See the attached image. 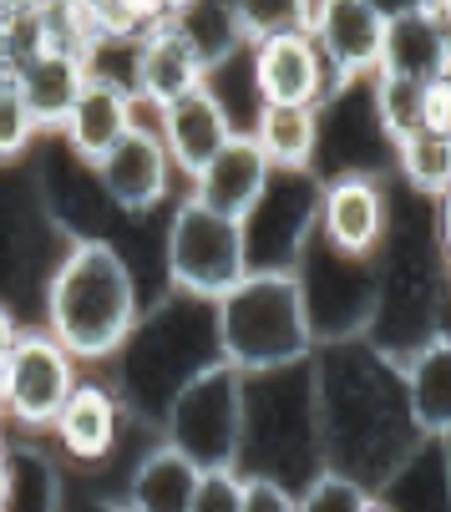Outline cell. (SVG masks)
<instances>
[{"mask_svg":"<svg viewBox=\"0 0 451 512\" xmlns=\"http://www.w3.org/2000/svg\"><path fill=\"white\" fill-rule=\"evenodd\" d=\"M310 391L325 472L381 492L426 447L406 406L401 365L365 335L325 340L310 350Z\"/></svg>","mask_w":451,"mask_h":512,"instance_id":"6da1fadb","label":"cell"},{"mask_svg":"<svg viewBox=\"0 0 451 512\" xmlns=\"http://www.w3.org/2000/svg\"><path fill=\"white\" fill-rule=\"evenodd\" d=\"M112 365V391L122 401V411L132 421H142L147 431H158L173 396L198 381L203 371L223 365L218 350V325H213V305L193 300V295H168L158 305H147L137 330L127 335V345L107 360Z\"/></svg>","mask_w":451,"mask_h":512,"instance_id":"7a4b0ae2","label":"cell"},{"mask_svg":"<svg viewBox=\"0 0 451 512\" xmlns=\"http://www.w3.org/2000/svg\"><path fill=\"white\" fill-rule=\"evenodd\" d=\"M451 284H446V254L431 229V203L411 193V208L391 198V229L375 254V310L365 340L386 350L391 360H406L446 330Z\"/></svg>","mask_w":451,"mask_h":512,"instance_id":"3957f363","label":"cell"},{"mask_svg":"<svg viewBox=\"0 0 451 512\" xmlns=\"http://www.w3.org/2000/svg\"><path fill=\"white\" fill-rule=\"evenodd\" d=\"M46 330L82 365H107L142 320V284L127 254L107 239H77L46 274Z\"/></svg>","mask_w":451,"mask_h":512,"instance_id":"277c9868","label":"cell"},{"mask_svg":"<svg viewBox=\"0 0 451 512\" xmlns=\"http://www.w3.org/2000/svg\"><path fill=\"white\" fill-rule=\"evenodd\" d=\"M213 325L223 365H234L239 376L289 371V365H305L315 350L294 269H249L229 295L213 300Z\"/></svg>","mask_w":451,"mask_h":512,"instance_id":"5b68a950","label":"cell"},{"mask_svg":"<svg viewBox=\"0 0 451 512\" xmlns=\"http://www.w3.org/2000/svg\"><path fill=\"white\" fill-rule=\"evenodd\" d=\"M320 467L315 436V391L310 360L269 376H244V442H239V477H269L299 492Z\"/></svg>","mask_w":451,"mask_h":512,"instance_id":"8992f818","label":"cell"},{"mask_svg":"<svg viewBox=\"0 0 451 512\" xmlns=\"http://www.w3.org/2000/svg\"><path fill=\"white\" fill-rule=\"evenodd\" d=\"M249 274V249H244V224L223 218L193 198H178L163 229V279L178 295L193 300H223L229 289Z\"/></svg>","mask_w":451,"mask_h":512,"instance_id":"52a82bcc","label":"cell"},{"mask_svg":"<svg viewBox=\"0 0 451 512\" xmlns=\"http://www.w3.org/2000/svg\"><path fill=\"white\" fill-rule=\"evenodd\" d=\"M158 436L183 452L198 472H239V442H244V376L234 365H213L198 381H188Z\"/></svg>","mask_w":451,"mask_h":512,"instance_id":"ba28073f","label":"cell"},{"mask_svg":"<svg viewBox=\"0 0 451 512\" xmlns=\"http://www.w3.org/2000/svg\"><path fill=\"white\" fill-rule=\"evenodd\" d=\"M77 381H82V360L46 325L41 330L21 325V340L6 360V371H0V406H6V421L26 436L51 431V421L61 416V406L77 391Z\"/></svg>","mask_w":451,"mask_h":512,"instance_id":"9c48e42d","label":"cell"},{"mask_svg":"<svg viewBox=\"0 0 451 512\" xmlns=\"http://www.w3.org/2000/svg\"><path fill=\"white\" fill-rule=\"evenodd\" d=\"M299 295H305V315L315 330V345L325 340H350L370 330V310H375V259H345L335 249H325L320 239L305 244L294 264Z\"/></svg>","mask_w":451,"mask_h":512,"instance_id":"30bf717a","label":"cell"},{"mask_svg":"<svg viewBox=\"0 0 451 512\" xmlns=\"http://www.w3.org/2000/svg\"><path fill=\"white\" fill-rule=\"evenodd\" d=\"M46 153L36 158V203L41 213L51 218V229L66 239V244H77V239H107L117 244V224H127V218L112 208V198L102 193V178L92 163H82L77 153L66 148V142L56 132H46Z\"/></svg>","mask_w":451,"mask_h":512,"instance_id":"8fae6325","label":"cell"},{"mask_svg":"<svg viewBox=\"0 0 451 512\" xmlns=\"http://www.w3.org/2000/svg\"><path fill=\"white\" fill-rule=\"evenodd\" d=\"M315 203H320L315 173H274L264 198L244 218L249 269H294L305 244L315 239Z\"/></svg>","mask_w":451,"mask_h":512,"instance_id":"7c38bea8","label":"cell"},{"mask_svg":"<svg viewBox=\"0 0 451 512\" xmlns=\"http://www.w3.org/2000/svg\"><path fill=\"white\" fill-rule=\"evenodd\" d=\"M391 229V193L386 178L370 173H340L320 178V203H315V239L345 259H375Z\"/></svg>","mask_w":451,"mask_h":512,"instance_id":"4fadbf2b","label":"cell"},{"mask_svg":"<svg viewBox=\"0 0 451 512\" xmlns=\"http://www.w3.org/2000/svg\"><path fill=\"white\" fill-rule=\"evenodd\" d=\"M97 178H102V193L112 198V208L122 218H147L153 208H163L173 198L178 173H173L168 148L158 137V112L142 117L132 107V132L97 163Z\"/></svg>","mask_w":451,"mask_h":512,"instance_id":"5bb4252c","label":"cell"},{"mask_svg":"<svg viewBox=\"0 0 451 512\" xmlns=\"http://www.w3.org/2000/svg\"><path fill=\"white\" fill-rule=\"evenodd\" d=\"M249 71H254L259 102L320 107L335 87L315 36H305V31H274L264 41H249Z\"/></svg>","mask_w":451,"mask_h":512,"instance_id":"9a60e30c","label":"cell"},{"mask_svg":"<svg viewBox=\"0 0 451 512\" xmlns=\"http://www.w3.org/2000/svg\"><path fill=\"white\" fill-rule=\"evenodd\" d=\"M208 82V66L198 61V51L183 41V31L173 21L142 31L132 46V71H127V87L137 102H147L153 112L173 107L178 97L198 92Z\"/></svg>","mask_w":451,"mask_h":512,"instance_id":"2e32d148","label":"cell"},{"mask_svg":"<svg viewBox=\"0 0 451 512\" xmlns=\"http://www.w3.org/2000/svg\"><path fill=\"white\" fill-rule=\"evenodd\" d=\"M386 31L391 21L375 11V0H330L315 46L335 82H365L386 61Z\"/></svg>","mask_w":451,"mask_h":512,"instance_id":"e0dca14e","label":"cell"},{"mask_svg":"<svg viewBox=\"0 0 451 512\" xmlns=\"http://www.w3.org/2000/svg\"><path fill=\"white\" fill-rule=\"evenodd\" d=\"M122 426H127V411H122L117 391L107 381H77V391L66 396L61 416L51 421V436H56L66 462L102 467L122 442Z\"/></svg>","mask_w":451,"mask_h":512,"instance_id":"ac0fdd59","label":"cell"},{"mask_svg":"<svg viewBox=\"0 0 451 512\" xmlns=\"http://www.w3.org/2000/svg\"><path fill=\"white\" fill-rule=\"evenodd\" d=\"M269 178H274V168L264 163L259 142H254L249 132H234V137L208 158V168L188 183V198L203 203V208H213V213H223V218H239V224H244V218L254 213V203L264 198Z\"/></svg>","mask_w":451,"mask_h":512,"instance_id":"d6986e66","label":"cell"},{"mask_svg":"<svg viewBox=\"0 0 451 512\" xmlns=\"http://www.w3.org/2000/svg\"><path fill=\"white\" fill-rule=\"evenodd\" d=\"M132 107H137V97H132L117 77H97V71H92L87 87L77 92V102L66 107L56 137H61L82 163L97 168V163L117 148V142L132 132Z\"/></svg>","mask_w":451,"mask_h":512,"instance_id":"ffe728a7","label":"cell"},{"mask_svg":"<svg viewBox=\"0 0 451 512\" xmlns=\"http://www.w3.org/2000/svg\"><path fill=\"white\" fill-rule=\"evenodd\" d=\"M158 137L168 148L173 173L193 183L208 168V158L234 137V122H229V112L218 107V97L208 87H198V92H188V97H178L173 107L158 112Z\"/></svg>","mask_w":451,"mask_h":512,"instance_id":"44dd1931","label":"cell"},{"mask_svg":"<svg viewBox=\"0 0 451 512\" xmlns=\"http://www.w3.org/2000/svg\"><path fill=\"white\" fill-rule=\"evenodd\" d=\"M198 487H203V472L158 436V442L132 462L122 502H127V512H193Z\"/></svg>","mask_w":451,"mask_h":512,"instance_id":"7402d4cb","label":"cell"},{"mask_svg":"<svg viewBox=\"0 0 451 512\" xmlns=\"http://www.w3.org/2000/svg\"><path fill=\"white\" fill-rule=\"evenodd\" d=\"M401 365V386H406V406L411 421L426 442L451 436V335L426 340L421 350H411Z\"/></svg>","mask_w":451,"mask_h":512,"instance_id":"603a6c76","label":"cell"},{"mask_svg":"<svg viewBox=\"0 0 451 512\" xmlns=\"http://www.w3.org/2000/svg\"><path fill=\"white\" fill-rule=\"evenodd\" d=\"M249 137L274 173H310L320 148V107H294V102H264Z\"/></svg>","mask_w":451,"mask_h":512,"instance_id":"cb8c5ba5","label":"cell"},{"mask_svg":"<svg viewBox=\"0 0 451 512\" xmlns=\"http://www.w3.org/2000/svg\"><path fill=\"white\" fill-rule=\"evenodd\" d=\"M386 71H406V77H451V31L431 16V6L406 11L386 31Z\"/></svg>","mask_w":451,"mask_h":512,"instance_id":"d4e9b609","label":"cell"},{"mask_svg":"<svg viewBox=\"0 0 451 512\" xmlns=\"http://www.w3.org/2000/svg\"><path fill=\"white\" fill-rule=\"evenodd\" d=\"M386 512H451V472H446V447L426 442L381 492H375Z\"/></svg>","mask_w":451,"mask_h":512,"instance_id":"484cf974","label":"cell"},{"mask_svg":"<svg viewBox=\"0 0 451 512\" xmlns=\"http://www.w3.org/2000/svg\"><path fill=\"white\" fill-rule=\"evenodd\" d=\"M61 467L31 442L6 447V492H0V512H61Z\"/></svg>","mask_w":451,"mask_h":512,"instance_id":"4316f807","label":"cell"},{"mask_svg":"<svg viewBox=\"0 0 451 512\" xmlns=\"http://www.w3.org/2000/svg\"><path fill=\"white\" fill-rule=\"evenodd\" d=\"M173 26L183 31V41L198 51V61H203L208 71H213L218 61H229L234 51L249 46L234 0H193V6H183V11L173 16Z\"/></svg>","mask_w":451,"mask_h":512,"instance_id":"83f0119b","label":"cell"},{"mask_svg":"<svg viewBox=\"0 0 451 512\" xmlns=\"http://www.w3.org/2000/svg\"><path fill=\"white\" fill-rule=\"evenodd\" d=\"M391 168L401 173V183L416 198H441L451 188V137L436 132H411L401 142H391Z\"/></svg>","mask_w":451,"mask_h":512,"instance_id":"f1b7e54d","label":"cell"},{"mask_svg":"<svg viewBox=\"0 0 451 512\" xmlns=\"http://www.w3.org/2000/svg\"><path fill=\"white\" fill-rule=\"evenodd\" d=\"M370 87V107H375V122H381V132L391 142L421 132V102H426V82L421 77H406V71H375V77H365Z\"/></svg>","mask_w":451,"mask_h":512,"instance_id":"f546056e","label":"cell"},{"mask_svg":"<svg viewBox=\"0 0 451 512\" xmlns=\"http://www.w3.org/2000/svg\"><path fill=\"white\" fill-rule=\"evenodd\" d=\"M41 137H46V132H41V122H36L26 92L16 87L11 66H6V71H0V168L31 158Z\"/></svg>","mask_w":451,"mask_h":512,"instance_id":"4dcf8cb0","label":"cell"},{"mask_svg":"<svg viewBox=\"0 0 451 512\" xmlns=\"http://www.w3.org/2000/svg\"><path fill=\"white\" fill-rule=\"evenodd\" d=\"M370 502H375V492L340 472H315L294 492V512H370Z\"/></svg>","mask_w":451,"mask_h":512,"instance_id":"1f68e13d","label":"cell"},{"mask_svg":"<svg viewBox=\"0 0 451 512\" xmlns=\"http://www.w3.org/2000/svg\"><path fill=\"white\" fill-rule=\"evenodd\" d=\"M239 26L249 41H264L274 31H294V0H234Z\"/></svg>","mask_w":451,"mask_h":512,"instance_id":"d6a6232c","label":"cell"},{"mask_svg":"<svg viewBox=\"0 0 451 512\" xmlns=\"http://www.w3.org/2000/svg\"><path fill=\"white\" fill-rule=\"evenodd\" d=\"M193 512H244V477L239 472H203Z\"/></svg>","mask_w":451,"mask_h":512,"instance_id":"836d02e7","label":"cell"},{"mask_svg":"<svg viewBox=\"0 0 451 512\" xmlns=\"http://www.w3.org/2000/svg\"><path fill=\"white\" fill-rule=\"evenodd\" d=\"M421 132L451 137V77H431V82H426V102H421Z\"/></svg>","mask_w":451,"mask_h":512,"instance_id":"e575fe53","label":"cell"},{"mask_svg":"<svg viewBox=\"0 0 451 512\" xmlns=\"http://www.w3.org/2000/svg\"><path fill=\"white\" fill-rule=\"evenodd\" d=\"M117 6V21H122V31L137 41L142 31H153V26H163L168 21V6L163 0H112Z\"/></svg>","mask_w":451,"mask_h":512,"instance_id":"d590c367","label":"cell"},{"mask_svg":"<svg viewBox=\"0 0 451 512\" xmlns=\"http://www.w3.org/2000/svg\"><path fill=\"white\" fill-rule=\"evenodd\" d=\"M244 512H294V492L269 477H244Z\"/></svg>","mask_w":451,"mask_h":512,"instance_id":"8d00e7d4","label":"cell"},{"mask_svg":"<svg viewBox=\"0 0 451 512\" xmlns=\"http://www.w3.org/2000/svg\"><path fill=\"white\" fill-rule=\"evenodd\" d=\"M431 229H436V244H441V254L451 259V188H446L441 198H431Z\"/></svg>","mask_w":451,"mask_h":512,"instance_id":"74e56055","label":"cell"},{"mask_svg":"<svg viewBox=\"0 0 451 512\" xmlns=\"http://www.w3.org/2000/svg\"><path fill=\"white\" fill-rule=\"evenodd\" d=\"M16 340H21V320H16V305H6V300H0V371H6V360H11Z\"/></svg>","mask_w":451,"mask_h":512,"instance_id":"f35d334b","label":"cell"},{"mask_svg":"<svg viewBox=\"0 0 451 512\" xmlns=\"http://www.w3.org/2000/svg\"><path fill=\"white\" fill-rule=\"evenodd\" d=\"M325 11H330V0H294V31L315 36L320 21H325Z\"/></svg>","mask_w":451,"mask_h":512,"instance_id":"ab89813d","label":"cell"},{"mask_svg":"<svg viewBox=\"0 0 451 512\" xmlns=\"http://www.w3.org/2000/svg\"><path fill=\"white\" fill-rule=\"evenodd\" d=\"M426 0H375V11H381L386 21H396V16H406V11H421Z\"/></svg>","mask_w":451,"mask_h":512,"instance_id":"60d3db41","label":"cell"},{"mask_svg":"<svg viewBox=\"0 0 451 512\" xmlns=\"http://www.w3.org/2000/svg\"><path fill=\"white\" fill-rule=\"evenodd\" d=\"M36 6H41V0H0V11H6L11 21H21V16H31Z\"/></svg>","mask_w":451,"mask_h":512,"instance_id":"b9f144b4","label":"cell"},{"mask_svg":"<svg viewBox=\"0 0 451 512\" xmlns=\"http://www.w3.org/2000/svg\"><path fill=\"white\" fill-rule=\"evenodd\" d=\"M426 6H431V16H436V21L451 31V0H426Z\"/></svg>","mask_w":451,"mask_h":512,"instance_id":"7bdbcfd3","label":"cell"},{"mask_svg":"<svg viewBox=\"0 0 451 512\" xmlns=\"http://www.w3.org/2000/svg\"><path fill=\"white\" fill-rule=\"evenodd\" d=\"M92 512H127V502L122 497H102V502H92Z\"/></svg>","mask_w":451,"mask_h":512,"instance_id":"ee69618b","label":"cell"},{"mask_svg":"<svg viewBox=\"0 0 451 512\" xmlns=\"http://www.w3.org/2000/svg\"><path fill=\"white\" fill-rule=\"evenodd\" d=\"M163 6H168V21H173V16H178L183 6H193V0H163Z\"/></svg>","mask_w":451,"mask_h":512,"instance_id":"f6af8a7d","label":"cell"},{"mask_svg":"<svg viewBox=\"0 0 451 512\" xmlns=\"http://www.w3.org/2000/svg\"><path fill=\"white\" fill-rule=\"evenodd\" d=\"M6 447L11 442H0V492H6Z\"/></svg>","mask_w":451,"mask_h":512,"instance_id":"bcb514c9","label":"cell"},{"mask_svg":"<svg viewBox=\"0 0 451 512\" xmlns=\"http://www.w3.org/2000/svg\"><path fill=\"white\" fill-rule=\"evenodd\" d=\"M0 71H6V36H0Z\"/></svg>","mask_w":451,"mask_h":512,"instance_id":"7dc6e473","label":"cell"},{"mask_svg":"<svg viewBox=\"0 0 451 512\" xmlns=\"http://www.w3.org/2000/svg\"><path fill=\"white\" fill-rule=\"evenodd\" d=\"M6 26H11V16H6V11H0V36H6Z\"/></svg>","mask_w":451,"mask_h":512,"instance_id":"c3c4849f","label":"cell"},{"mask_svg":"<svg viewBox=\"0 0 451 512\" xmlns=\"http://www.w3.org/2000/svg\"><path fill=\"white\" fill-rule=\"evenodd\" d=\"M370 512H386V507H381V502H370Z\"/></svg>","mask_w":451,"mask_h":512,"instance_id":"681fc988","label":"cell"},{"mask_svg":"<svg viewBox=\"0 0 451 512\" xmlns=\"http://www.w3.org/2000/svg\"><path fill=\"white\" fill-rule=\"evenodd\" d=\"M446 284H451V259H446Z\"/></svg>","mask_w":451,"mask_h":512,"instance_id":"f907efd6","label":"cell"}]
</instances>
